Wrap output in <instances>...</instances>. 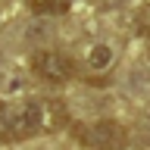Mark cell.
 <instances>
[{
  "label": "cell",
  "instance_id": "obj_7",
  "mask_svg": "<svg viewBox=\"0 0 150 150\" xmlns=\"http://www.w3.org/2000/svg\"><path fill=\"white\" fill-rule=\"evenodd\" d=\"M141 138H144V147L150 150V116L144 119V125H141Z\"/></svg>",
  "mask_w": 150,
  "mask_h": 150
},
{
  "label": "cell",
  "instance_id": "obj_4",
  "mask_svg": "<svg viewBox=\"0 0 150 150\" xmlns=\"http://www.w3.org/2000/svg\"><path fill=\"white\" fill-rule=\"evenodd\" d=\"M110 63H112V47L110 44H94L88 50V69L91 72H103Z\"/></svg>",
  "mask_w": 150,
  "mask_h": 150
},
{
  "label": "cell",
  "instance_id": "obj_6",
  "mask_svg": "<svg viewBox=\"0 0 150 150\" xmlns=\"http://www.w3.org/2000/svg\"><path fill=\"white\" fill-rule=\"evenodd\" d=\"M134 25H138V35H141V38H150V3L138 9V16H134Z\"/></svg>",
  "mask_w": 150,
  "mask_h": 150
},
{
  "label": "cell",
  "instance_id": "obj_3",
  "mask_svg": "<svg viewBox=\"0 0 150 150\" xmlns=\"http://www.w3.org/2000/svg\"><path fill=\"white\" fill-rule=\"evenodd\" d=\"M31 72L44 81H53V84H63L75 75V63L72 56H66L63 50H38L31 56Z\"/></svg>",
  "mask_w": 150,
  "mask_h": 150
},
{
  "label": "cell",
  "instance_id": "obj_2",
  "mask_svg": "<svg viewBox=\"0 0 150 150\" xmlns=\"http://www.w3.org/2000/svg\"><path fill=\"white\" fill-rule=\"evenodd\" d=\"M72 134L88 150H125V144H128V128L116 119L78 122V125H72Z\"/></svg>",
  "mask_w": 150,
  "mask_h": 150
},
{
  "label": "cell",
  "instance_id": "obj_5",
  "mask_svg": "<svg viewBox=\"0 0 150 150\" xmlns=\"http://www.w3.org/2000/svg\"><path fill=\"white\" fill-rule=\"evenodd\" d=\"M28 6L38 16H63L69 13V0H28Z\"/></svg>",
  "mask_w": 150,
  "mask_h": 150
},
{
  "label": "cell",
  "instance_id": "obj_1",
  "mask_svg": "<svg viewBox=\"0 0 150 150\" xmlns=\"http://www.w3.org/2000/svg\"><path fill=\"white\" fill-rule=\"evenodd\" d=\"M66 122V112L56 100H22L19 106L3 112V138L6 141H25V138H35L41 131H53Z\"/></svg>",
  "mask_w": 150,
  "mask_h": 150
}]
</instances>
